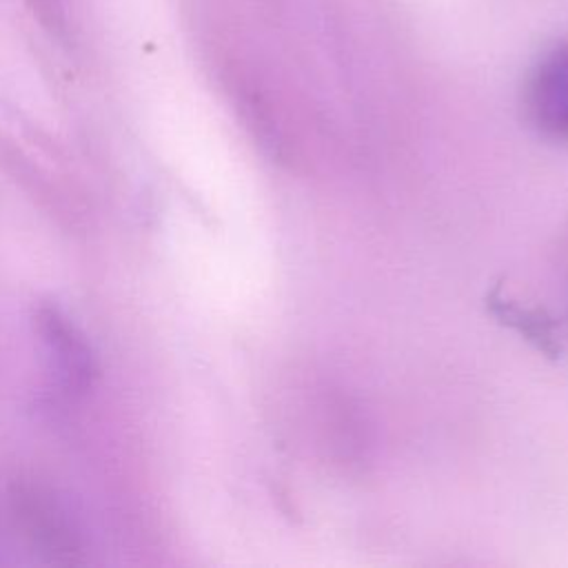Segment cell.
Returning <instances> with one entry per match:
<instances>
[{
    "label": "cell",
    "instance_id": "1",
    "mask_svg": "<svg viewBox=\"0 0 568 568\" xmlns=\"http://www.w3.org/2000/svg\"><path fill=\"white\" fill-rule=\"evenodd\" d=\"M526 102L541 131L568 138V42L546 53L535 67Z\"/></svg>",
    "mask_w": 568,
    "mask_h": 568
},
{
    "label": "cell",
    "instance_id": "2",
    "mask_svg": "<svg viewBox=\"0 0 568 568\" xmlns=\"http://www.w3.org/2000/svg\"><path fill=\"white\" fill-rule=\"evenodd\" d=\"M38 326H40L42 339L53 357V366H55L60 379L69 388L87 386V382L93 373V357L89 353L87 342L75 331V326L69 324V320L53 306L40 308Z\"/></svg>",
    "mask_w": 568,
    "mask_h": 568
}]
</instances>
